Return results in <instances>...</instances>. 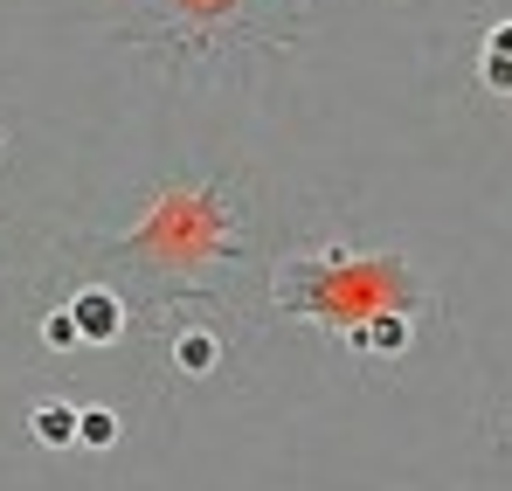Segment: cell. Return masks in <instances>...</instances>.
I'll return each mask as SVG.
<instances>
[{
	"mask_svg": "<svg viewBox=\"0 0 512 491\" xmlns=\"http://www.w3.org/2000/svg\"><path fill=\"white\" fill-rule=\"evenodd\" d=\"M118 326H125V312H118L111 291H84V298H77V332H84V339H111Z\"/></svg>",
	"mask_w": 512,
	"mask_h": 491,
	"instance_id": "6da1fadb",
	"label": "cell"
},
{
	"mask_svg": "<svg viewBox=\"0 0 512 491\" xmlns=\"http://www.w3.org/2000/svg\"><path fill=\"white\" fill-rule=\"evenodd\" d=\"M485 83H492L499 97H512V21H499V28L485 35Z\"/></svg>",
	"mask_w": 512,
	"mask_h": 491,
	"instance_id": "7a4b0ae2",
	"label": "cell"
},
{
	"mask_svg": "<svg viewBox=\"0 0 512 491\" xmlns=\"http://www.w3.org/2000/svg\"><path fill=\"white\" fill-rule=\"evenodd\" d=\"M77 429H84V415L63 409V402H42V409H35V436H42V443H70Z\"/></svg>",
	"mask_w": 512,
	"mask_h": 491,
	"instance_id": "3957f363",
	"label": "cell"
},
{
	"mask_svg": "<svg viewBox=\"0 0 512 491\" xmlns=\"http://www.w3.org/2000/svg\"><path fill=\"white\" fill-rule=\"evenodd\" d=\"M360 339L367 346H409V326L402 319H381V326H360Z\"/></svg>",
	"mask_w": 512,
	"mask_h": 491,
	"instance_id": "277c9868",
	"label": "cell"
},
{
	"mask_svg": "<svg viewBox=\"0 0 512 491\" xmlns=\"http://www.w3.org/2000/svg\"><path fill=\"white\" fill-rule=\"evenodd\" d=\"M180 353H187V367H208V360H215V346H208V339H201V332H194V339H187V346H180Z\"/></svg>",
	"mask_w": 512,
	"mask_h": 491,
	"instance_id": "5b68a950",
	"label": "cell"
},
{
	"mask_svg": "<svg viewBox=\"0 0 512 491\" xmlns=\"http://www.w3.org/2000/svg\"><path fill=\"white\" fill-rule=\"evenodd\" d=\"M84 436L90 443H111V415H84Z\"/></svg>",
	"mask_w": 512,
	"mask_h": 491,
	"instance_id": "8992f818",
	"label": "cell"
}]
</instances>
